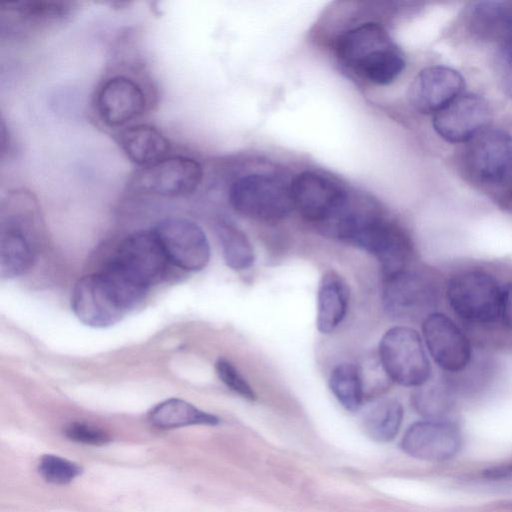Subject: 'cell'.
<instances>
[{"label": "cell", "instance_id": "cell-1", "mask_svg": "<svg viewBox=\"0 0 512 512\" xmlns=\"http://www.w3.org/2000/svg\"><path fill=\"white\" fill-rule=\"evenodd\" d=\"M324 227L340 240L374 255L384 277L406 269L412 254L409 237L371 198L350 191L342 209Z\"/></svg>", "mask_w": 512, "mask_h": 512}, {"label": "cell", "instance_id": "cell-2", "mask_svg": "<svg viewBox=\"0 0 512 512\" xmlns=\"http://www.w3.org/2000/svg\"><path fill=\"white\" fill-rule=\"evenodd\" d=\"M337 56L346 67L367 81L386 85L403 71L405 60L384 27L368 22L343 33L337 41Z\"/></svg>", "mask_w": 512, "mask_h": 512}, {"label": "cell", "instance_id": "cell-3", "mask_svg": "<svg viewBox=\"0 0 512 512\" xmlns=\"http://www.w3.org/2000/svg\"><path fill=\"white\" fill-rule=\"evenodd\" d=\"M144 296L102 268L80 278L71 293V308L85 325L105 328L119 322Z\"/></svg>", "mask_w": 512, "mask_h": 512}, {"label": "cell", "instance_id": "cell-4", "mask_svg": "<svg viewBox=\"0 0 512 512\" xmlns=\"http://www.w3.org/2000/svg\"><path fill=\"white\" fill-rule=\"evenodd\" d=\"M231 206L239 214L261 221H278L294 209L291 185L268 174H249L229 190Z\"/></svg>", "mask_w": 512, "mask_h": 512}, {"label": "cell", "instance_id": "cell-5", "mask_svg": "<svg viewBox=\"0 0 512 512\" xmlns=\"http://www.w3.org/2000/svg\"><path fill=\"white\" fill-rule=\"evenodd\" d=\"M378 350L379 363L391 381L415 388L429 381L430 362L414 329L406 326L390 328L382 336Z\"/></svg>", "mask_w": 512, "mask_h": 512}, {"label": "cell", "instance_id": "cell-6", "mask_svg": "<svg viewBox=\"0 0 512 512\" xmlns=\"http://www.w3.org/2000/svg\"><path fill=\"white\" fill-rule=\"evenodd\" d=\"M446 297L452 310L467 321L487 324L501 317L502 291L485 272L466 271L454 276Z\"/></svg>", "mask_w": 512, "mask_h": 512}, {"label": "cell", "instance_id": "cell-7", "mask_svg": "<svg viewBox=\"0 0 512 512\" xmlns=\"http://www.w3.org/2000/svg\"><path fill=\"white\" fill-rule=\"evenodd\" d=\"M168 263L153 230H141L127 236L107 262L145 291L164 275Z\"/></svg>", "mask_w": 512, "mask_h": 512}, {"label": "cell", "instance_id": "cell-8", "mask_svg": "<svg viewBox=\"0 0 512 512\" xmlns=\"http://www.w3.org/2000/svg\"><path fill=\"white\" fill-rule=\"evenodd\" d=\"M202 177V166L197 160L172 156L140 169L131 184L142 193L180 197L194 192Z\"/></svg>", "mask_w": 512, "mask_h": 512}, {"label": "cell", "instance_id": "cell-9", "mask_svg": "<svg viewBox=\"0 0 512 512\" xmlns=\"http://www.w3.org/2000/svg\"><path fill=\"white\" fill-rule=\"evenodd\" d=\"M469 142L466 164L478 181L492 186L512 184V136L484 129Z\"/></svg>", "mask_w": 512, "mask_h": 512}, {"label": "cell", "instance_id": "cell-10", "mask_svg": "<svg viewBox=\"0 0 512 512\" xmlns=\"http://www.w3.org/2000/svg\"><path fill=\"white\" fill-rule=\"evenodd\" d=\"M169 263L186 271H200L210 260L206 234L195 222L184 218H166L152 229Z\"/></svg>", "mask_w": 512, "mask_h": 512}, {"label": "cell", "instance_id": "cell-11", "mask_svg": "<svg viewBox=\"0 0 512 512\" xmlns=\"http://www.w3.org/2000/svg\"><path fill=\"white\" fill-rule=\"evenodd\" d=\"M349 190L320 173L305 171L291 183L296 209L308 221L325 226L345 204Z\"/></svg>", "mask_w": 512, "mask_h": 512}, {"label": "cell", "instance_id": "cell-12", "mask_svg": "<svg viewBox=\"0 0 512 512\" xmlns=\"http://www.w3.org/2000/svg\"><path fill=\"white\" fill-rule=\"evenodd\" d=\"M382 300L389 315L412 319L430 310L435 292L424 276L406 268L384 277Z\"/></svg>", "mask_w": 512, "mask_h": 512}, {"label": "cell", "instance_id": "cell-13", "mask_svg": "<svg viewBox=\"0 0 512 512\" xmlns=\"http://www.w3.org/2000/svg\"><path fill=\"white\" fill-rule=\"evenodd\" d=\"M462 443L456 424L449 420H423L413 423L404 433L400 446L409 456L442 462L454 457Z\"/></svg>", "mask_w": 512, "mask_h": 512}, {"label": "cell", "instance_id": "cell-14", "mask_svg": "<svg viewBox=\"0 0 512 512\" xmlns=\"http://www.w3.org/2000/svg\"><path fill=\"white\" fill-rule=\"evenodd\" d=\"M490 114L485 99L474 94H461L434 114L433 127L448 142H469L486 129Z\"/></svg>", "mask_w": 512, "mask_h": 512}, {"label": "cell", "instance_id": "cell-15", "mask_svg": "<svg viewBox=\"0 0 512 512\" xmlns=\"http://www.w3.org/2000/svg\"><path fill=\"white\" fill-rule=\"evenodd\" d=\"M423 337L435 363L445 371L463 370L471 359V346L461 329L446 315L430 313L422 324Z\"/></svg>", "mask_w": 512, "mask_h": 512}, {"label": "cell", "instance_id": "cell-16", "mask_svg": "<svg viewBox=\"0 0 512 512\" xmlns=\"http://www.w3.org/2000/svg\"><path fill=\"white\" fill-rule=\"evenodd\" d=\"M146 103L142 87L124 75L106 79L99 87L95 99L100 118L111 127L123 126L141 116Z\"/></svg>", "mask_w": 512, "mask_h": 512}, {"label": "cell", "instance_id": "cell-17", "mask_svg": "<svg viewBox=\"0 0 512 512\" xmlns=\"http://www.w3.org/2000/svg\"><path fill=\"white\" fill-rule=\"evenodd\" d=\"M463 77L446 66L423 69L408 89L411 106L420 113L435 114L462 94Z\"/></svg>", "mask_w": 512, "mask_h": 512}, {"label": "cell", "instance_id": "cell-18", "mask_svg": "<svg viewBox=\"0 0 512 512\" xmlns=\"http://www.w3.org/2000/svg\"><path fill=\"white\" fill-rule=\"evenodd\" d=\"M26 222L19 216L2 221L0 237V274L10 279L24 274L35 257V244Z\"/></svg>", "mask_w": 512, "mask_h": 512}, {"label": "cell", "instance_id": "cell-19", "mask_svg": "<svg viewBox=\"0 0 512 512\" xmlns=\"http://www.w3.org/2000/svg\"><path fill=\"white\" fill-rule=\"evenodd\" d=\"M349 291L344 280L334 271L323 274L317 292L316 326L320 333L333 332L346 316Z\"/></svg>", "mask_w": 512, "mask_h": 512}, {"label": "cell", "instance_id": "cell-20", "mask_svg": "<svg viewBox=\"0 0 512 512\" xmlns=\"http://www.w3.org/2000/svg\"><path fill=\"white\" fill-rule=\"evenodd\" d=\"M119 142L126 156L140 166H149L167 157L170 142L156 127L138 124L124 129Z\"/></svg>", "mask_w": 512, "mask_h": 512}, {"label": "cell", "instance_id": "cell-21", "mask_svg": "<svg viewBox=\"0 0 512 512\" xmlns=\"http://www.w3.org/2000/svg\"><path fill=\"white\" fill-rule=\"evenodd\" d=\"M469 25L483 40H505L512 34V2L481 1L471 9Z\"/></svg>", "mask_w": 512, "mask_h": 512}, {"label": "cell", "instance_id": "cell-22", "mask_svg": "<svg viewBox=\"0 0 512 512\" xmlns=\"http://www.w3.org/2000/svg\"><path fill=\"white\" fill-rule=\"evenodd\" d=\"M149 420L160 429L190 425H217L220 422L217 416L178 398H170L156 405L149 414Z\"/></svg>", "mask_w": 512, "mask_h": 512}, {"label": "cell", "instance_id": "cell-23", "mask_svg": "<svg viewBox=\"0 0 512 512\" xmlns=\"http://www.w3.org/2000/svg\"><path fill=\"white\" fill-rule=\"evenodd\" d=\"M403 415V407L397 400H379L370 405L363 414L364 432L374 441H391L398 434Z\"/></svg>", "mask_w": 512, "mask_h": 512}, {"label": "cell", "instance_id": "cell-24", "mask_svg": "<svg viewBox=\"0 0 512 512\" xmlns=\"http://www.w3.org/2000/svg\"><path fill=\"white\" fill-rule=\"evenodd\" d=\"M329 388L337 401L347 411H357L365 398L360 367L351 363L337 365L331 371Z\"/></svg>", "mask_w": 512, "mask_h": 512}, {"label": "cell", "instance_id": "cell-25", "mask_svg": "<svg viewBox=\"0 0 512 512\" xmlns=\"http://www.w3.org/2000/svg\"><path fill=\"white\" fill-rule=\"evenodd\" d=\"M218 238L224 261L233 270L250 268L255 260L251 242L246 234L230 223H220L217 228Z\"/></svg>", "mask_w": 512, "mask_h": 512}, {"label": "cell", "instance_id": "cell-26", "mask_svg": "<svg viewBox=\"0 0 512 512\" xmlns=\"http://www.w3.org/2000/svg\"><path fill=\"white\" fill-rule=\"evenodd\" d=\"M415 411L425 420H447L453 406L450 390L443 384H425L416 387L411 397Z\"/></svg>", "mask_w": 512, "mask_h": 512}, {"label": "cell", "instance_id": "cell-27", "mask_svg": "<svg viewBox=\"0 0 512 512\" xmlns=\"http://www.w3.org/2000/svg\"><path fill=\"white\" fill-rule=\"evenodd\" d=\"M7 10L29 21H49L65 16L69 3L53 0H29L5 3Z\"/></svg>", "mask_w": 512, "mask_h": 512}, {"label": "cell", "instance_id": "cell-28", "mask_svg": "<svg viewBox=\"0 0 512 512\" xmlns=\"http://www.w3.org/2000/svg\"><path fill=\"white\" fill-rule=\"evenodd\" d=\"M38 471L49 483L64 485L81 474L82 468L65 458L56 455H43L38 464Z\"/></svg>", "mask_w": 512, "mask_h": 512}, {"label": "cell", "instance_id": "cell-29", "mask_svg": "<svg viewBox=\"0 0 512 512\" xmlns=\"http://www.w3.org/2000/svg\"><path fill=\"white\" fill-rule=\"evenodd\" d=\"M219 379L233 392L249 401L256 399V393L238 368L228 359L219 358L215 363Z\"/></svg>", "mask_w": 512, "mask_h": 512}, {"label": "cell", "instance_id": "cell-30", "mask_svg": "<svg viewBox=\"0 0 512 512\" xmlns=\"http://www.w3.org/2000/svg\"><path fill=\"white\" fill-rule=\"evenodd\" d=\"M64 433L70 440L84 444L103 445L110 441V436L104 430L81 422L69 424Z\"/></svg>", "mask_w": 512, "mask_h": 512}, {"label": "cell", "instance_id": "cell-31", "mask_svg": "<svg viewBox=\"0 0 512 512\" xmlns=\"http://www.w3.org/2000/svg\"><path fill=\"white\" fill-rule=\"evenodd\" d=\"M482 476L489 480H510L512 479V459L498 465L486 468Z\"/></svg>", "mask_w": 512, "mask_h": 512}, {"label": "cell", "instance_id": "cell-32", "mask_svg": "<svg viewBox=\"0 0 512 512\" xmlns=\"http://www.w3.org/2000/svg\"><path fill=\"white\" fill-rule=\"evenodd\" d=\"M501 317L505 325L512 330V284L502 292Z\"/></svg>", "mask_w": 512, "mask_h": 512}, {"label": "cell", "instance_id": "cell-33", "mask_svg": "<svg viewBox=\"0 0 512 512\" xmlns=\"http://www.w3.org/2000/svg\"><path fill=\"white\" fill-rule=\"evenodd\" d=\"M500 58L506 66L512 69V34L501 42Z\"/></svg>", "mask_w": 512, "mask_h": 512}, {"label": "cell", "instance_id": "cell-34", "mask_svg": "<svg viewBox=\"0 0 512 512\" xmlns=\"http://www.w3.org/2000/svg\"><path fill=\"white\" fill-rule=\"evenodd\" d=\"M503 90L505 94L512 99V70L504 78Z\"/></svg>", "mask_w": 512, "mask_h": 512}]
</instances>
